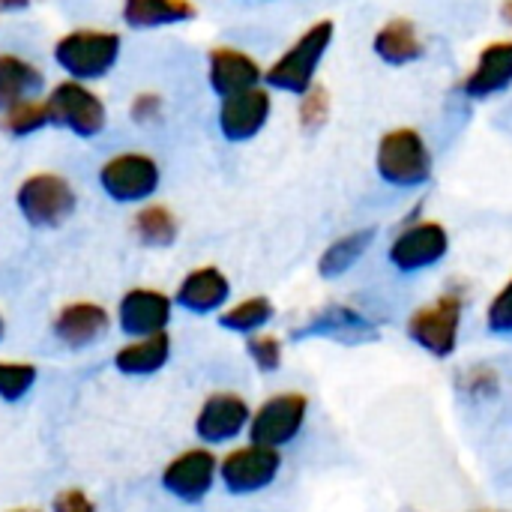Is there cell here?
I'll return each mask as SVG.
<instances>
[{
  "mask_svg": "<svg viewBox=\"0 0 512 512\" xmlns=\"http://www.w3.org/2000/svg\"><path fill=\"white\" fill-rule=\"evenodd\" d=\"M207 84L219 99L264 84V66L243 48L216 45L207 51Z\"/></svg>",
  "mask_w": 512,
  "mask_h": 512,
  "instance_id": "obj_17",
  "label": "cell"
},
{
  "mask_svg": "<svg viewBox=\"0 0 512 512\" xmlns=\"http://www.w3.org/2000/svg\"><path fill=\"white\" fill-rule=\"evenodd\" d=\"M456 390L471 399V402H489L501 393V375L495 366L489 363H471V366H462L453 378Z\"/></svg>",
  "mask_w": 512,
  "mask_h": 512,
  "instance_id": "obj_28",
  "label": "cell"
},
{
  "mask_svg": "<svg viewBox=\"0 0 512 512\" xmlns=\"http://www.w3.org/2000/svg\"><path fill=\"white\" fill-rule=\"evenodd\" d=\"M198 6L192 0H123L120 18L132 30H159L180 27L195 21Z\"/></svg>",
  "mask_w": 512,
  "mask_h": 512,
  "instance_id": "obj_21",
  "label": "cell"
},
{
  "mask_svg": "<svg viewBox=\"0 0 512 512\" xmlns=\"http://www.w3.org/2000/svg\"><path fill=\"white\" fill-rule=\"evenodd\" d=\"M75 207L78 192L63 174L36 171L15 186V210L30 228H60L72 219Z\"/></svg>",
  "mask_w": 512,
  "mask_h": 512,
  "instance_id": "obj_5",
  "label": "cell"
},
{
  "mask_svg": "<svg viewBox=\"0 0 512 512\" xmlns=\"http://www.w3.org/2000/svg\"><path fill=\"white\" fill-rule=\"evenodd\" d=\"M6 512H42V510H33V507H18V510H6Z\"/></svg>",
  "mask_w": 512,
  "mask_h": 512,
  "instance_id": "obj_38",
  "label": "cell"
},
{
  "mask_svg": "<svg viewBox=\"0 0 512 512\" xmlns=\"http://www.w3.org/2000/svg\"><path fill=\"white\" fill-rule=\"evenodd\" d=\"M246 357L252 360V366L261 372V375H273L282 369V360H285V345L279 336L273 333H255V336H246Z\"/></svg>",
  "mask_w": 512,
  "mask_h": 512,
  "instance_id": "obj_30",
  "label": "cell"
},
{
  "mask_svg": "<svg viewBox=\"0 0 512 512\" xmlns=\"http://www.w3.org/2000/svg\"><path fill=\"white\" fill-rule=\"evenodd\" d=\"M372 51L387 66H408L426 54V39L411 18H390L375 30Z\"/></svg>",
  "mask_w": 512,
  "mask_h": 512,
  "instance_id": "obj_20",
  "label": "cell"
},
{
  "mask_svg": "<svg viewBox=\"0 0 512 512\" xmlns=\"http://www.w3.org/2000/svg\"><path fill=\"white\" fill-rule=\"evenodd\" d=\"M171 360V336L156 333L144 339H129L114 351V369L126 378H150L162 372Z\"/></svg>",
  "mask_w": 512,
  "mask_h": 512,
  "instance_id": "obj_22",
  "label": "cell"
},
{
  "mask_svg": "<svg viewBox=\"0 0 512 512\" xmlns=\"http://www.w3.org/2000/svg\"><path fill=\"white\" fill-rule=\"evenodd\" d=\"M39 381V369L27 360H0V402H21Z\"/></svg>",
  "mask_w": 512,
  "mask_h": 512,
  "instance_id": "obj_29",
  "label": "cell"
},
{
  "mask_svg": "<svg viewBox=\"0 0 512 512\" xmlns=\"http://www.w3.org/2000/svg\"><path fill=\"white\" fill-rule=\"evenodd\" d=\"M162 111H165V99L162 93L156 90H138L129 102V117L132 123L138 126H147V123H159L162 120Z\"/></svg>",
  "mask_w": 512,
  "mask_h": 512,
  "instance_id": "obj_33",
  "label": "cell"
},
{
  "mask_svg": "<svg viewBox=\"0 0 512 512\" xmlns=\"http://www.w3.org/2000/svg\"><path fill=\"white\" fill-rule=\"evenodd\" d=\"M276 318V306L270 297L264 294H252V297H243L237 303H228L216 321L222 330L228 333H237V336H255V333H264V327Z\"/></svg>",
  "mask_w": 512,
  "mask_h": 512,
  "instance_id": "obj_26",
  "label": "cell"
},
{
  "mask_svg": "<svg viewBox=\"0 0 512 512\" xmlns=\"http://www.w3.org/2000/svg\"><path fill=\"white\" fill-rule=\"evenodd\" d=\"M432 150L423 132L411 126H399L381 135L375 150V171L387 186L396 189H420L432 180Z\"/></svg>",
  "mask_w": 512,
  "mask_h": 512,
  "instance_id": "obj_3",
  "label": "cell"
},
{
  "mask_svg": "<svg viewBox=\"0 0 512 512\" xmlns=\"http://www.w3.org/2000/svg\"><path fill=\"white\" fill-rule=\"evenodd\" d=\"M465 318V297L459 291H444L432 303L414 309L405 321L408 339L435 360H447L459 348Z\"/></svg>",
  "mask_w": 512,
  "mask_h": 512,
  "instance_id": "obj_4",
  "label": "cell"
},
{
  "mask_svg": "<svg viewBox=\"0 0 512 512\" xmlns=\"http://www.w3.org/2000/svg\"><path fill=\"white\" fill-rule=\"evenodd\" d=\"M270 114H273V90L261 84V87H252V90L222 99L216 126L225 141L246 144L264 132V126L270 123Z\"/></svg>",
  "mask_w": 512,
  "mask_h": 512,
  "instance_id": "obj_15",
  "label": "cell"
},
{
  "mask_svg": "<svg viewBox=\"0 0 512 512\" xmlns=\"http://www.w3.org/2000/svg\"><path fill=\"white\" fill-rule=\"evenodd\" d=\"M129 228H132V237L147 249H168L180 237V219L165 204H141Z\"/></svg>",
  "mask_w": 512,
  "mask_h": 512,
  "instance_id": "obj_24",
  "label": "cell"
},
{
  "mask_svg": "<svg viewBox=\"0 0 512 512\" xmlns=\"http://www.w3.org/2000/svg\"><path fill=\"white\" fill-rule=\"evenodd\" d=\"M45 126H51V120H48L45 99H39V96L0 111V132L9 138H30L36 132H42Z\"/></svg>",
  "mask_w": 512,
  "mask_h": 512,
  "instance_id": "obj_27",
  "label": "cell"
},
{
  "mask_svg": "<svg viewBox=\"0 0 512 512\" xmlns=\"http://www.w3.org/2000/svg\"><path fill=\"white\" fill-rule=\"evenodd\" d=\"M336 36V24L330 18H321L315 24H309L267 69H264V87L276 90V93H291V96H303L315 78H318V66L327 57L330 45Z\"/></svg>",
  "mask_w": 512,
  "mask_h": 512,
  "instance_id": "obj_1",
  "label": "cell"
},
{
  "mask_svg": "<svg viewBox=\"0 0 512 512\" xmlns=\"http://www.w3.org/2000/svg\"><path fill=\"white\" fill-rule=\"evenodd\" d=\"M111 324H114V318L108 315L105 306H99L93 300H72L54 312L51 336L69 351H84V348L96 345L99 339H105Z\"/></svg>",
  "mask_w": 512,
  "mask_h": 512,
  "instance_id": "obj_16",
  "label": "cell"
},
{
  "mask_svg": "<svg viewBox=\"0 0 512 512\" xmlns=\"http://www.w3.org/2000/svg\"><path fill=\"white\" fill-rule=\"evenodd\" d=\"M120 51H123V39L117 30L75 27V30H66L63 36H57L51 57L66 72V78L90 84V81L111 75V69L120 60Z\"/></svg>",
  "mask_w": 512,
  "mask_h": 512,
  "instance_id": "obj_2",
  "label": "cell"
},
{
  "mask_svg": "<svg viewBox=\"0 0 512 512\" xmlns=\"http://www.w3.org/2000/svg\"><path fill=\"white\" fill-rule=\"evenodd\" d=\"M486 327L495 336H512V279L501 285L486 309Z\"/></svg>",
  "mask_w": 512,
  "mask_h": 512,
  "instance_id": "obj_32",
  "label": "cell"
},
{
  "mask_svg": "<svg viewBox=\"0 0 512 512\" xmlns=\"http://www.w3.org/2000/svg\"><path fill=\"white\" fill-rule=\"evenodd\" d=\"M96 180L114 204H147L162 186V168L150 153L126 150L108 156L99 165Z\"/></svg>",
  "mask_w": 512,
  "mask_h": 512,
  "instance_id": "obj_6",
  "label": "cell"
},
{
  "mask_svg": "<svg viewBox=\"0 0 512 512\" xmlns=\"http://www.w3.org/2000/svg\"><path fill=\"white\" fill-rule=\"evenodd\" d=\"M174 306L192 312V315H219L231 303V279L213 267L201 264L192 267L174 288Z\"/></svg>",
  "mask_w": 512,
  "mask_h": 512,
  "instance_id": "obj_18",
  "label": "cell"
},
{
  "mask_svg": "<svg viewBox=\"0 0 512 512\" xmlns=\"http://www.w3.org/2000/svg\"><path fill=\"white\" fill-rule=\"evenodd\" d=\"M474 512H504V510H474Z\"/></svg>",
  "mask_w": 512,
  "mask_h": 512,
  "instance_id": "obj_39",
  "label": "cell"
},
{
  "mask_svg": "<svg viewBox=\"0 0 512 512\" xmlns=\"http://www.w3.org/2000/svg\"><path fill=\"white\" fill-rule=\"evenodd\" d=\"M42 87H45V75L33 60L12 51H0V111L24 99H36Z\"/></svg>",
  "mask_w": 512,
  "mask_h": 512,
  "instance_id": "obj_23",
  "label": "cell"
},
{
  "mask_svg": "<svg viewBox=\"0 0 512 512\" xmlns=\"http://www.w3.org/2000/svg\"><path fill=\"white\" fill-rule=\"evenodd\" d=\"M45 108L51 126H60L75 138H96L108 123V108L102 96L90 84L72 78L57 81L45 93Z\"/></svg>",
  "mask_w": 512,
  "mask_h": 512,
  "instance_id": "obj_7",
  "label": "cell"
},
{
  "mask_svg": "<svg viewBox=\"0 0 512 512\" xmlns=\"http://www.w3.org/2000/svg\"><path fill=\"white\" fill-rule=\"evenodd\" d=\"M171 318H174V297L150 285L129 288L114 309V324L129 339L168 333Z\"/></svg>",
  "mask_w": 512,
  "mask_h": 512,
  "instance_id": "obj_14",
  "label": "cell"
},
{
  "mask_svg": "<svg viewBox=\"0 0 512 512\" xmlns=\"http://www.w3.org/2000/svg\"><path fill=\"white\" fill-rule=\"evenodd\" d=\"M498 15H501V21H504V24H510L512 27V0H504V3H501Z\"/></svg>",
  "mask_w": 512,
  "mask_h": 512,
  "instance_id": "obj_36",
  "label": "cell"
},
{
  "mask_svg": "<svg viewBox=\"0 0 512 512\" xmlns=\"http://www.w3.org/2000/svg\"><path fill=\"white\" fill-rule=\"evenodd\" d=\"M3 336H6V321H3V312H0V342H3Z\"/></svg>",
  "mask_w": 512,
  "mask_h": 512,
  "instance_id": "obj_37",
  "label": "cell"
},
{
  "mask_svg": "<svg viewBox=\"0 0 512 512\" xmlns=\"http://www.w3.org/2000/svg\"><path fill=\"white\" fill-rule=\"evenodd\" d=\"M282 453L264 444H240L219 459V483L228 495H258L276 483Z\"/></svg>",
  "mask_w": 512,
  "mask_h": 512,
  "instance_id": "obj_9",
  "label": "cell"
},
{
  "mask_svg": "<svg viewBox=\"0 0 512 512\" xmlns=\"http://www.w3.org/2000/svg\"><path fill=\"white\" fill-rule=\"evenodd\" d=\"M450 252V231L438 219H411L390 243L387 261L399 273H420L441 264Z\"/></svg>",
  "mask_w": 512,
  "mask_h": 512,
  "instance_id": "obj_11",
  "label": "cell"
},
{
  "mask_svg": "<svg viewBox=\"0 0 512 512\" xmlns=\"http://www.w3.org/2000/svg\"><path fill=\"white\" fill-rule=\"evenodd\" d=\"M512 87V39H495L483 45L471 72L462 78L459 90L468 99H492Z\"/></svg>",
  "mask_w": 512,
  "mask_h": 512,
  "instance_id": "obj_19",
  "label": "cell"
},
{
  "mask_svg": "<svg viewBox=\"0 0 512 512\" xmlns=\"http://www.w3.org/2000/svg\"><path fill=\"white\" fill-rule=\"evenodd\" d=\"M51 512H96V501L84 489H60L51 498Z\"/></svg>",
  "mask_w": 512,
  "mask_h": 512,
  "instance_id": "obj_34",
  "label": "cell"
},
{
  "mask_svg": "<svg viewBox=\"0 0 512 512\" xmlns=\"http://www.w3.org/2000/svg\"><path fill=\"white\" fill-rule=\"evenodd\" d=\"M297 123L303 132H318L330 120V90L324 84H312L303 96H297Z\"/></svg>",
  "mask_w": 512,
  "mask_h": 512,
  "instance_id": "obj_31",
  "label": "cell"
},
{
  "mask_svg": "<svg viewBox=\"0 0 512 512\" xmlns=\"http://www.w3.org/2000/svg\"><path fill=\"white\" fill-rule=\"evenodd\" d=\"M375 243V228H357L342 237H336L318 258V276L321 279H339L345 276Z\"/></svg>",
  "mask_w": 512,
  "mask_h": 512,
  "instance_id": "obj_25",
  "label": "cell"
},
{
  "mask_svg": "<svg viewBox=\"0 0 512 512\" xmlns=\"http://www.w3.org/2000/svg\"><path fill=\"white\" fill-rule=\"evenodd\" d=\"M219 480V459L210 447H189L168 459V465L159 474L162 489L183 501V504H201Z\"/></svg>",
  "mask_w": 512,
  "mask_h": 512,
  "instance_id": "obj_12",
  "label": "cell"
},
{
  "mask_svg": "<svg viewBox=\"0 0 512 512\" xmlns=\"http://www.w3.org/2000/svg\"><path fill=\"white\" fill-rule=\"evenodd\" d=\"M36 0H0V12H21V9H30Z\"/></svg>",
  "mask_w": 512,
  "mask_h": 512,
  "instance_id": "obj_35",
  "label": "cell"
},
{
  "mask_svg": "<svg viewBox=\"0 0 512 512\" xmlns=\"http://www.w3.org/2000/svg\"><path fill=\"white\" fill-rule=\"evenodd\" d=\"M249 420H252V408L240 393L216 390L198 405L192 429L204 447H222V444H231L240 435H246Z\"/></svg>",
  "mask_w": 512,
  "mask_h": 512,
  "instance_id": "obj_13",
  "label": "cell"
},
{
  "mask_svg": "<svg viewBox=\"0 0 512 512\" xmlns=\"http://www.w3.org/2000/svg\"><path fill=\"white\" fill-rule=\"evenodd\" d=\"M294 342H306V339H327V342H339V345H369L381 339V327L378 321H372L366 312L345 306V303H330L318 312H312L300 327L291 330Z\"/></svg>",
  "mask_w": 512,
  "mask_h": 512,
  "instance_id": "obj_10",
  "label": "cell"
},
{
  "mask_svg": "<svg viewBox=\"0 0 512 512\" xmlns=\"http://www.w3.org/2000/svg\"><path fill=\"white\" fill-rule=\"evenodd\" d=\"M306 417H309V396L300 390H282V393H273L270 399H264L252 411L246 435L252 444L282 450L291 441H297V435L306 426Z\"/></svg>",
  "mask_w": 512,
  "mask_h": 512,
  "instance_id": "obj_8",
  "label": "cell"
}]
</instances>
